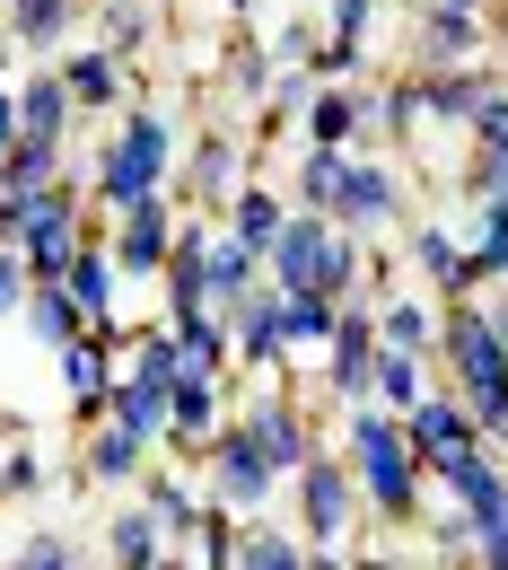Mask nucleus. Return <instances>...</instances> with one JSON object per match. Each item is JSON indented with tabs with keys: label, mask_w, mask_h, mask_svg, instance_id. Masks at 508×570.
<instances>
[{
	"label": "nucleus",
	"mask_w": 508,
	"mask_h": 570,
	"mask_svg": "<svg viewBox=\"0 0 508 570\" xmlns=\"http://www.w3.org/2000/svg\"><path fill=\"white\" fill-rule=\"evenodd\" d=\"M342 456H351V474H360V509L377 518V527H421V509H430V465L412 456L404 413H386L377 395L351 404V422H342Z\"/></svg>",
	"instance_id": "obj_1"
},
{
	"label": "nucleus",
	"mask_w": 508,
	"mask_h": 570,
	"mask_svg": "<svg viewBox=\"0 0 508 570\" xmlns=\"http://www.w3.org/2000/svg\"><path fill=\"white\" fill-rule=\"evenodd\" d=\"M438 360H447L465 413H474L482 439H491V430L508 422V343H500V325H491V298H447V316H438Z\"/></svg>",
	"instance_id": "obj_2"
},
{
	"label": "nucleus",
	"mask_w": 508,
	"mask_h": 570,
	"mask_svg": "<svg viewBox=\"0 0 508 570\" xmlns=\"http://www.w3.org/2000/svg\"><path fill=\"white\" fill-rule=\"evenodd\" d=\"M167 167H176V124L167 115H132L114 149L97 158V203L106 212H123V203H141V194H167Z\"/></svg>",
	"instance_id": "obj_3"
},
{
	"label": "nucleus",
	"mask_w": 508,
	"mask_h": 570,
	"mask_svg": "<svg viewBox=\"0 0 508 570\" xmlns=\"http://www.w3.org/2000/svg\"><path fill=\"white\" fill-rule=\"evenodd\" d=\"M290 483H298V535H307V544H342V535L368 518L360 509V474H351L342 448H316Z\"/></svg>",
	"instance_id": "obj_4"
},
{
	"label": "nucleus",
	"mask_w": 508,
	"mask_h": 570,
	"mask_svg": "<svg viewBox=\"0 0 508 570\" xmlns=\"http://www.w3.org/2000/svg\"><path fill=\"white\" fill-rule=\"evenodd\" d=\"M281 492V474H272V456L246 439V422L228 413V422L211 430V448H202V500H219V509H263V500Z\"/></svg>",
	"instance_id": "obj_5"
},
{
	"label": "nucleus",
	"mask_w": 508,
	"mask_h": 570,
	"mask_svg": "<svg viewBox=\"0 0 508 570\" xmlns=\"http://www.w3.org/2000/svg\"><path fill=\"white\" fill-rule=\"evenodd\" d=\"M79 246H88V212H79V194L62 185V176H53V185H36V194H27V228H18L27 273H36V282H62Z\"/></svg>",
	"instance_id": "obj_6"
},
{
	"label": "nucleus",
	"mask_w": 508,
	"mask_h": 570,
	"mask_svg": "<svg viewBox=\"0 0 508 570\" xmlns=\"http://www.w3.org/2000/svg\"><path fill=\"white\" fill-rule=\"evenodd\" d=\"M404 439H412V456L438 474V465H456V456H474V448H482V422L465 413V395H456V386H430V395L404 413Z\"/></svg>",
	"instance_id": "obj_7"
},
{
	"label": "nucleus",
	"mask_w": 508,
	"mask_h": 570,
	"mask_svg": "<svg viewBox=\"0 0 508 570\" xmlns=\"http://www.w3.org/2000/svg\"><path fill=\"white\" fill-rule=\"evenodd\" d=\"M228 343H237V368H290V316H281V289L255 282L237 307H228Z\"/></svg>",
	"instance_id": "obj_8"
},
{
	"label": "nucleus",
	"mask_w": 508,
	"mask_h": 570,
	"mask_svg": "<svg viewBox=\"0 0 508 570\" xmlns=\"http://www.w3.org/2000/svg\"><path fill=\"white\" fill-rule=\"evenodd\" d=\"M167 246H176V212H167V194H141V203H123L114 212V273L123 282H149V273H167Z\"/></svg>",
	"instance_id": "obj_9"
},
{
	"label": "nucleus",
	"mask_w": 508,
	"mask_h": 570,
	"mask_svg": "<svg viewBox=\"0 0 508 570\" xmlns=\"http://www.w3.org/2000/svg\"><path fill=\"white\" fill-rule=\"evenodd\" d=\"M237 422H246V439H255V448H263V456H272V474H281V483H290L298 465H307V456H316V448H325V439H316V422H307V413H298V395H281V386H272V395H263V404H246V413H237Z\"/></svg>",
	"instance_id": "obj_10"
},
{
	"label": "nucleus",
	"mask_w": 508,
	"mask_h": 570,
	"mask_svg": "<svg viewBox=\"0 0 508 570\" xmlns=\"http://www.w3.org/2000/svg\"><path fill=\"white\" fill-rule=\"evenodd\" d=\"M325 246H333V219L325 212H290L281 237L263 246V282L272 289H316L325 282Z\"/></svg>",
	"instance_id": "obj_11"
},
{
	"label": "nucleus",
	"mask_w": 508,
	"mask_h": 570,
	"mask_svg": "<svg viewBox=\"0 0 508 570\" xmlns=\"http://www.w3.org/2000/svg\"><path fill=\"white\" fill-rule=\"evenodd\" d=\"M377 360H386L377 316H368V307H342V325H333V343H325V377H333L342 404H368V395H377Z\"/></svg>",
	"instance_id": "obj_12"
},
{
	"label": "nucleus",
	"mask_w": 508,
	"mask_h": 570,
	"mask_svg": "<svg viewBox=\"0 0 508 570\" xmlns=\"http://www.w3.org/2000/svg\"><path fill=\"white\" fill-rule=\"evenodd\" d=\"M430 483H438L447 500H465V509H474V527H500V518H508V456L491 448V439H482L474 456H456V465H438Z\"/></svg>",
	"instance_id": "obj_13"
},
{
	"label": "nucleus",
	"mask_w": 508,
	"mask_h": 570,
	"mask_svg": "<svg viewBox=\"0 0 508 570\" xmlns=\"http://www.w3.org/2000/svg\"><path fill=\"white\" fill-rule=\"evenodd\" d=\"M395 212H404V185H395L377 158H351V167H342V185H333V219H342L351 237H360V228L377 237Z\"/></svg>",
	"instance_id": "obj_14"
},
{
	"label": "nucleus",
	"mask_w": 508,
	"mask_h": 570,
	"mask_svg": "<svg viewBox=\"0 0 508 570\" xmlns=\"http://www.w3.org/2000/svg\"><path fill=\"white\" fill-rule=\"evenodd\" d=\"M211 237H219V219H185L176 228V246H167V307L176 316H202L211 307Z\"/></svg>",
	"instance_id": "obj_15"
},
{
	"label": "nucleus",
	"mask_w": 508,
	"mask_h": 570,
	"mask_svg": "<svg viewBox=\"0 0 508 570\" xmlns=\"http://www.w3.org/2000/svg\"><path fill=\"white\" fill-rule=\"evenodd\" d=\"M114 352H123V334H79L71 352H62V386H71L79 422H106V395H114Z\"/></svg>",
	"instance_id": "obj_16"
},
{
	"label": "nucleus",
	"mask_w": 508,
	"mask_h": 570,
	"mask_svg": "<svg viewBox=\"0 0 508 570\" xmlns=\"http://www.w3.org/2000/svg\"><path fill=\"white\" fill-rule=\"evenodd\" d=\"M79 474L88 483H141L149 474V439L123 422H88L79 430Z\"/></svg>",
	"instance_id": "obj_17"
},
{
	"label": "nucleus",
	"mask_w": 508,
	"mask_h": 570,
	"mask_svg": "<svg viewBox=\"0 0 508 570\" xmlns=\"http://www.w3.org/2000/svg\"><path fill=\"white\" fill-rule=\"evenodd\" d=\"M62 289L79 298V316H88V334H123V325H114V298H123V273H114V255H106L97 237H88V246L71 255V273H62Z\"/></svg>",
	"instance_id": "obj_18"
},
{
	"label": "nucleus",
	"mask_w": 508,
	"mask_h": 570,
	"mask_svg": "<svg viewBox=\"0 0 508 570\" xmlns=\"http://www.w3.org/2000/svg\"><path fill=\"white\" fill-rule=\"evenodd\" d=\"M18 132H27V141H71L79 132V106H71V88H62V71L18 79Z\"/></svg>",
	"instance_id": "obj_19"
},
{
	"label": "nucleus",
	"mask_w": 508,
	"mask_h": 570,
	"mask_svg": "<svg viewBox=\"0 0 508 570\" xmlns=\"http://www.w3.org/2000/svg\"><path fill=\"white\" fill-rule=\"evenodd\" d=\"M491 97H500V79L474 71V62H438V71H421V106H430V115H456V124H474Z\"/></svg>",
	"instance_id": "obj_20"
},
{
	"label": "nucleus",
	"mask_w": 508,
	"mask_h": 570,
	"mask_svg": "<svg viewBox=\"0 0 508 570\" xmlns=\"http://www.w3.org/2000/svg\"><path fill=\"white\" fill-rule=\"evenodd\" d=\"M123 377H141L158 395H176L193 368H185V334L176 325H149V334H123Z\"/></svg>",
	"instance_id": "obj_21"
},
{
	"label": "nucleus",
	"mask_w": 508,
	"mask_h": 570,
	"mask_svg": "<svg viewBox=\"0 0 508 570\" xmlns=\"http://www.w3.org/2000/svg\"><path fill=\"white\" fill-rule=\"evenodd\" d=\"M141 509L158 518V535H167L176 553H185V544H193V527H202V492H193L185 474H158V465L141 474Z\"/></svg>",
	"instance_id": "obj_22"
},
{
	"label": "nucleus",
	"mask_w": 508,
	"mask_h": 570,
	"mask_svg": "<svg viewBox=\"0 0 508 570\" xmlns=\"http://www.w3.org/2000/svg\"><path fill=\"white\" fill-rule=\"evenodd\" d=\"M219 413H228V386H219V377H185V386L167 395V439H176V448H211Z\"/></svg>",
	"instance_id": "obj_23"
},
{
	"label": "nucleus",
	"mask_w": 508,
	"mask_h": 570,
	"mask_svg": "<svg viewBox=\"0 0 508 570\" xmlns=\"http://www.w3.org/2000/svg\"><path fill=\"white\" fill-rule=\"evenodd\" d=\"M412 264H421V273L438 282V298H474V289H482L474 255H465V246H456L438 219H421V228H412Z\"/></svg>",
	"instance_id": "obj_24"
},
{
	"label": "nucleus",
	"mask_w": 508,
	"mask_h": 570,
	"mask_svg": "<svg viewBox=\"0 0 508 570\" xmlns=\"http://www.w3.org/2000/svg\"><path fill=\"white\" fill-rule=\"evenodd\" d=\"M202 282H211V316H228L246 289L263 282V246H246L237 228H219V237H211V273H202Z\"/></svg>",
	"instance_id": "obj_25"
},
{
	"label": "nucleus",
	"mask_w": 508,
	"mask_h": 570,
	"mask_svg": "<svg viewBox=\"0 0 508 570\" xmlns=\"http://www.w3.org/2000/svg\"><path fill=\"white\" fill-rule=\"evenodd\" d=\"M18 325H27L44 352H71L79 334H88V316H79V298L62 282H36V289H27V316H18Z\"/></svg>",
	"instance_id": "obj_26"
},
{
	"label": "nucleus",
	"mask_w": 508,
	"mask_h": 570,
	"mask_svg": "<svg viewBox=\"0 0 508 570\" xmlns=\"http://www.w3.org/2000/svg\"><path fill=\"white\" fill-rule=\"evenodd\" d=\"M158 553H167V535H158V518H149L141 500L106 518V562L114 570H158Z\"/></svg>",
	"instance_id": "obj_27"
},
{
	"label": "nucleus",
	"mask_w": 508,
	"mask_h": 570,
	"mask_svg": "<svg viewBox=\"0 0 508 570\" xmlns=\"http://www.w3.org/2000/svg\"><path fill=\"white\" fill-rule=\"evenodd\" d=\"M62 88H71V106H79V115L114 106V97H123V53H106V45L71 53V62H62Z\"/></svg>",
	"instance_id": "obj_28"
},
{
	"label": "nucleus",
	"mask_w": 508,
	"mask_h": 570,
	"mask_svg": "<svg viewBox=\"0 0 508 570\" xmlns=\"http://www.w3.org/2000/svg\"><path fill=\"white\" fill-rule=\"evenodd\" d=\"M368 115H377V97H351V88H316V97H307V141L351 149V132H360Z\"/></svg>",
	"instance_id": "obj_29"
},
{
	"label": "nucleus",
	"mask_w": 508,
	"mask_h": 570,
	"mask_svg": "<svg viewBox=\"0 0 508 570\" xmlns=\"http://www.w3.org/2000/svg\"><path fill=\"white\" fill-rule=\"evenodd\" d=\"M176 334H185V368H193V377H228V368H237L228 316H211V307H202V316H176Z\"/></svg>",
	"instance_id": "obj_30"
},
{
	"label": "nucleus",
	"mask_w": 508,
	"mask_h": 570,
	"mask_svg": "<svg viewBox=\"0 0 508 570\" xmlns=\"http://www.w3.org/2000/svg\"><path fill=\"white\" fill-rule=\"evenodd\" d=\"M421 45H430V62H474L482 53V9H421Z\"/></svg>",
	"instance_id": "obj_31"
},
{
	"label": "nucleus",
	"mask_w": 508,
	"mask_h": 570,
	"mask_svg": "<svg viewBox=\"0 0 508 570\" xmlns=\"http://www.w3.org/2000/svg\"><path fill=\"white\" fill-rule=\"evenodd\" d=\"M281 316H290V352H325L333 325H342V298H325V289H281Z\"/></svg>",
	"instance_id": "obj_32"
},
{
	"label": "nucleus",
	"mask_w": 508,
	"mask_h": 570,
	"mask_svg": "<svg viewBox=\"0 0 508 570\" xmlns=\"http://www.w3.org/2000/svg\"><path fill=\"white\" fill-rule=\"evenodd\" d=\"M71 27H79V0H9V36L36 45V53H53Z\"/></svg>",
	"instance_id": "obj_33"
},
{
	"label": "nucleus",
	"mask_w": 508,
	"mask_h": 570,
	"mask_svg": "<svg viewBox=\"0 0 508 570\" xmlns=\"http://www.w3.org/2000/svg\"><path fill=\"white\" fill-rule=\"evenodd\" d=\"M377 343H386V352H438V307L386 298V307H377Z\"/></svg>",
	"instance_id": "obj_34"
},
{
	"label": "nucleus",
	"mask_w": 508,
	"mask_h": 570,
	"mask_svg": "<svg viewBox=\"0 0 508 570\" xmlns=\"http://www.w3.org/2000/svg\"><path fill=\"white\" fill-rule=\"evenodd\" d=\"M298 203H281V194H263V185H237V194H228V228H237V237H246V246H272V237H281V219H290Z\"/></svg>",
	"instance_id": "obj_35"
},
{
	"label": "nucleus",
	"mask_w": 508,
	"mask_h": 570,
	"mask_svg": "<svg viewBox=\"0 0 508 570\" xmlns=\"http://www.w3.org/2000/svg\"><path fill=\"white\" fill-rule=\"evenodd\" d=\"M106 422L141 430L149 448H158V439H167V395H158V386H141V377H114V395H106Z\"/></svg>",
	"instance_id": "obj_36"
},
{
	"label": "nucleus",
	"mask_w": 508,
	"mask_h": 570,
	"mask_svg": "<svg viewBox=\"0 0 508 570\" xmlns=\"http://www.w3.org/2000/svg\"><path fill=\"white\" fill-rule=\"evenodd\" d=\"M430 395V352H386L377 360V404L386 413H412Z\"/></svg>",
	"instance_id": "obj_37"
},
{
	"label": "nucleus",
	"mask_w": 508,
	"mask_h": 570,
	"mask_svg": "<svg viewBox=\"0 0 508 570\" xmlns=\"http://www.w3.org/2000/svg\"><path fill=\"white\" fill-rule=\"evenodd\" d=\"M342 167H351V149L307 141V158H298V212H325V219H333V185H342Z\"/></svg>",
	"instance_id": "obj_38"
},
{
	"label": "nucleus",
	"mask_w": 508,
	"mask_h": 570,
	"mask_svg": "<svg viewBox=\"0 0 508 570\" xmlns=\"http://www.w3.org/2000/svg\"><path fill=\"white\" fill-rule=\"evenodd\" d=\"M237 544H246V527H237V509H219V500H202V527H193V562L202 570H237Z\"/></svg>",
	"instance_id": "obj_39"
},
{
	"label": "nucleus",
	"mask_w": 508,
	"mask_h": 570,
	"mask_svg": "<svg viewBox=\"0 0 508 570\" xmlns=\"http://www.w3.org/2000/svg\"><path fill=\"white\" fill-rule=\"evenodd\" d=\"M237 570H307V535H290V527H246Z\"/></svg>",
	"instance_id": "obj_40"
},
{
	"label": "nucleus",
	"mask_w": 508,
	"mask_h": 570,
	"mask_svg": "<svg viewBox=\"0 0 508 570\" xmlns=\"http://www.w3.org/2000/svg\"><path fill=\"white\" fill-rule=\"evenodd\" d=\"M421 535L438 544V562H447V553H474V544H482V527H474V509H465V500H447V492H438L430 509H421Z\"/></svg>",
	"instance_id": "obj_41"
},
{
	"label": "nucleus",
	"mask_w": 508,
	"mask_h": 570,
	"mask_svg": "<svg viewBox=\"0 0 508 570\" xmlns=\"http://www.w3.org/2000/svg\"><path fill=\"white\" fill-rule=\"evenodd\" d=\"M53 176H62V141H18L0 158V185H9V194H36V185H53Z\"/></svg>",
	"instance_id": "obj_42"
},
{
	"label": "nucleus",
	"mask_w": 508,
	"mask_h": 570,
	"mask_svg": "<svg viewBox=\"0 0 508 570\" xmlns=\"http://www.w3.org/2000/svg\"><path fill=\"white\" fill-rule=\"evenodd\" d=\"M360 273H368V255H360V237H351V228H342V219H333V246H325V298H342V307H351V289H360Z\"/></svg>",
	"instance_id": "obj_43"
},
{
	"label": "nucleus",
	"mask_w": 508,
	"mask_h": 570,
	"mask_svg": "<svg viewBox=\"0 0 508 570\" xmlns=\"http://www.w3.org/2000/svg\"><path fill=\"white\" fill-rule=\"evenodd\" d=\"M237 141H202L193 149V185H202V203H219V194H237Z\"/></svg>",
	"instance_id": "obj_44"
},
{
	"label": "nucleus",
	"mask_w": 508,
	"mask_h": 570,
	"mask_svg": "<svg viewBox=\"0 0 508 570\" xmlns=\"http://www.w3.org/2000/svg\"><path fill=\"white\" fill-rule=\"evenodd\" d=\"M9 570H88V553H79L71 535H53V527H44V535H27V544L9 553Z\"/></svg>",
	"instance_id": "obj_45"
},
{
	"label": "nucleus",
	"mask_w": 508,
	"mask_h": 570,
	"mask_svg": "<svg viewBox=\"0 0 508 570\" xmlns=\"http://www.w3.org/2000/svg\"><path fill=\"white\" fill-rule=\"evenodd\" d=\"M474 273L500 282L508 273V203H482V237H474Z\"/></svg>",
	"instance_id": "obj_46"
},
{
	"label": "nucleus",
	"mask_w": 508,
	"mask_h": 570,
	"mask_svg": "<svg viewBox=\"0 0 508 570\" xmlns=\"http://www.w3.org/2000/svg\"><path fill=\"white\" fill-rule=\"evenodd\" d=\"M149 36V9L141 0H106V53H132Z\"/></svg>",
	"instance_id": "obj_47"
},
{
	"label": "nucleus",
	"mask_w": 508,
	"mask_h": 570,
	"mask_svg": "<svg viewBox=\"0 0 508 570\" xmlns=\"http://www.w3.org/2000/svg\"><path fill=\"white\" fill-rule=\"evenodd\" d=\"M27 289H36L27 255H18V246H0V325H9V316H27Z\"/></svg>",
	"instance_id": "obj_48"
},
{
	"label": "nucleus",
	"mask_w": 508,
	"mask_h": 570,
	"mask_svg": "<svg viewBox=\"0 0 508 570\" xmlns=\"http://www.w3.org/2000/svg\"><path fill=\"white\" fill-rule=\"evenodd\" d=\"M377 106H386V132H395V141H412V124L430 115V106H421V79H404V88H386Z\"/></svg>",
	"instance_id": "obj_49"
},
{
	"label": "nucleus",
	"mask_w": 508,
	"mask_h": 570,
	"mask_svg": "<svg viewBox=\"0 0 508 570\" xmlns=\"http://www.w3.org/2000/svg\"><path fill=\"white\" fill-rule=\"evenodd\" d=\"M0 492H9V500H36V492H44V465H36L27 448H18V456L0 465Z\"/></svg>",
	"instance_id": "obj_50"
},
{
	"label": "nucleus",
	"mask_w": 508,
	"mask_h": 570,
	"mask_svg": "<svg viewBox=\"0 0 508 570\" xmlns=\"http://www.w3.org/2000/svg\"><path fill=\"white\" fill-rule=\"evenodd\" d=\"M368 18H377V0H333V45H360Z\"/></svg>",
	"instance_id": "obj_51"
},
{
	"label": "nucleus",
	"mask_w": 508,
	"mask_h": 570,
	"mask_svg": "<svg viewBox=\"0 0 508 570\" xmlns=\"http://www.w3.org/2000/svg\"><path fill=\"white\" fill-rule=\"evenodd\" d=\"M474 562H482V570H508V518H500V527H482V544H474Z\"/></svg>",
	"instance_id": "obj_52"
},
{
	"label": "nucleus",
	"mask_w": 508,
	"mask_h": 570,
	"mask_svg": "<svg viewBox=\"0 0 508 570\" xmlns=\"http://www.w3.org/2000/svg\"><path fill=\"white\" fill-rule=\"evenodd\" d=\"M18 141H27V132H18V97H9V79H0V158H9Z\"/></svg>",
	"instance_id": "obj_53"
},
{
	"label": "nucleus",
	"mask_w": 508,
	"mask_h": 570,
	"mask_svg": "<svg viewBox=\"0 0 508 570\" xmlns=\"http://www.w3.org/2000/svg\"><path fill=\"white\" fill-rule=\"evenodd\" d=\"M263 79H272V62H263V53H237V88H246V97H263Z\"/></svg>",
	"instance_id": "obj_54"
},
{
	"label": "nucleus",
	"mask_w": 508,
	"mask_h": 570,
	"mask_svg": "<svg viewBox=\"0 0 508 570\" xmlns=\"http://www.w3.org/2000/svg\"><path fill=\"white\" fill-rule=\"evenodd\" d=\"M351 570H412V562H404V553H386V544H377V553H351Z\"/></svg>",
	"instance_id": "obj_55"
},
{
	"label": "nucleus",
	"mask_w": 508,
	"mask_h": 570,
	"mask_svg": "<svg viewBox=\"0 0 508 570\" xmlns=\"http://www.w3.org/2000/svg\"><path fill=\"white\" fill-rule=\"evenodd\" d=\"M307 570H351V553H333V544H307Z\"/></svg>",
	"instance_id": "obj_56"
},
{
	"label": "nucleus",
	"mask_w": 508,
	"mask_h": 570,
	"mask_svg": "<svg viewBox=\"0 0 508 570\" xmlns=\"http://www.w3.org/2000/svg\"><path fill=\"white\" fill-rule=\"evenodd\" d=\"M158 570H202V562H193V553H176V544H167V553H158Z\"/></svg>",
	"instance_id": "obj_57"
},
{
	"label": "nucleus",
	"mask_w": 508,
	"mask_h": 570,
	"mask_svg": "<svg viewBox=\"0 0 508 570\" xmlns=\"http://www.w3.org/2000/svg\"><path fill=\"white\" fill-rule=\"evenodd\" d=\"M9 45H18V36H9V18H0V79H9Z\"/></svg>",
	"instance_id": "obj_58"
},
{
	"label": "nucleus",
	"mask_w": 508,
	"mask_h": 570,
	"mask_svg": "<svg viewBox=\"0 0 508 570\" xmlns=\"http://www.w3.org/2000/svg\"><path fill=\"white\" fill-rule=\"evenodd\" d=\"M491 325H500V343H508V298H491Z\"/></svg>",
	"instance_id": "obj_59"
},
{
	"label": "nucleus",
	"mask_w": 508,
	"mask_h": 570,
	"mask_svg": "<svg viewBox=\"0 0 508 570\" xmlns=\"http://www.w3.org/2000/svg\"><path fill=\"white\" fill-rule=\"evenodd\" d=\"M438 570H482V562H474V553H447V562H438Z\"/></svg>",
	"instance_id": "obj_60"
},
{
	"label": "nucleus",
	"mask_w": 508,
	"mask_h": 570,
	"mask_svg": "<svg viewBox=\"0 0 508 570\" xmlns=\"http://www.w3.org/2000/svg\"><path fill=\"white\" fill-rule=\"evenodd\" d=\"M430 9H482V0H430Z\"/></svg>",
	"instance_id": "obj_61"
},
{
	"label": "nucleus",
	"mask_w": 508,
	"mask_h": 570,
	"mask_svg": "<svg viewBox=\"0 0 508 570\" xmlns=\"http://www.w3.org/2000/svg\"><path fill=\"white\" fill-rule=\"evenodd\" d=\"M491 448H500V456H508V422H500V430H491Z\"/></svg>",
	"instance_id": "obj_62"
},
{
	"label": "nucleus",
	"mask_w": 508,
	"mask_h": 570,
	"mask_svg": "<svg viewBox=\"0 0 508 570\" xmlns=\"http://www.w3.org/2000/svg\"><path fill=\"white\" fill-rule=\"evenodd\" d=\"M228 9H255V0H228Z\"/></svg>",
	"instance_id": "obj_63"
},
{
	"label": "nucleus",
	"mask_w": 508,
	"mask_h": 570,
	"mask_svg": "<svg viewBox=\"0 0 508 570\" xmlns=\"http://www.w3.org/2000/svg\"><path fill=\"white\" fill-rule=\"evenodd\" d=\"M0 570H9V562H0Z\"/></svg>",
	"instance_id": "obj_64"
}]
</instances>
